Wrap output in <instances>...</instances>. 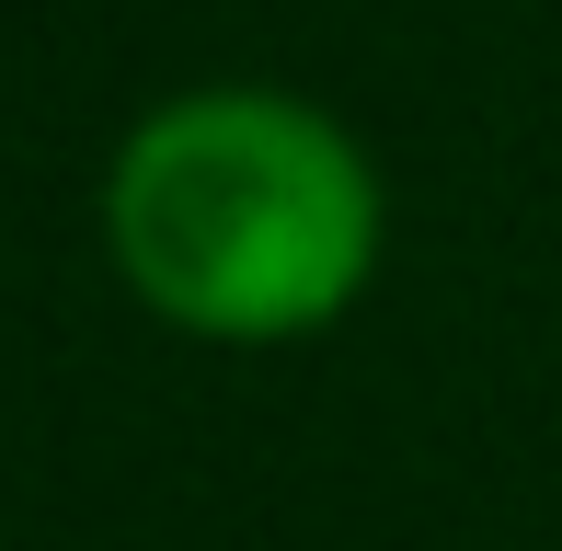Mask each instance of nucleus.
Here are the masks:
<instances>
[{
	"label": "nucleus",
	"instance_id": "obj_1",
	"mask_svg": "<svg viewBox=\"0 0 562 551\" xmlns=\"http://www.w3.org/2000/svg\"><path fill=\"white\" fill-rule=\"evenodd\" d=\"M104 241L161 322L218 345L322 334L379 265V172L288 92H184L115 149Z\"/></svg>",
	"mask_w": 562,
	"mask_h": 551
}]
</instances>
